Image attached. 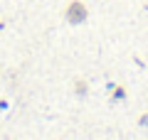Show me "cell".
I'll list each match as a JSON object with an SVG mask.
<instances>
[{
  "mask_svg": "<svg viewBox=\"0 0 148 140\" xmlns=\"http://www.w3.org/2000/svg\"><path fill=\"white\" fill-rule=\"evenodd\" d=\"M138 125H141V128H148V111H146V113H141V118H138Z\"/></svg>",
  "mask_w": 148,
  "mask_h": 140,
  "instance_id": "277c9868",
  "label": "cell"
},
{
  "mask_svg": "<svg viewBox=\"0 0 148 140\" xmlns=\"http://www.w3.org/2000/svg\"><path fill=\"white\" fill-rule=\"evenodd\" d=\"M74 91L79 93V96H86V81L84 79H77V81H74Z\"/></svg>",
  "mask_w": 148,
  "mask_h": 140,
  "instance_id": "3957f363",
  "label": "cell"
},
{
  "mask_svg": "<svg viewBox=\"0 0 148 140\" xmlns=\"http://www.w3.org/2000/svg\"><path fill=\"white\" fill-rule=\"evenodd\" d=\"M109 99L111 101H123L126 99V86H121V84H109Z\"/></svg>",
  "mask_w": 148,
  "mask_h": 140,
  "instance_id": "7a4b0ae2",
  "label": "cell"
},
{
  "mask_svg": "<svg viewBox=\"0 0 148 140\" xmlns=\"http://www.w3.org/2000/svg\"><path fill=\"white\" fill-rule=\"evenodd\" d=\"M64 17H67L69 25H84L86 17H89V7H86L84 0H69L67 7H64Z\"/></svg>",
  "mask_w": 148,
  "mask_h": 140,
  "instance_id": "6da1fadb",
  "label": "cell"
}]
</instances>
